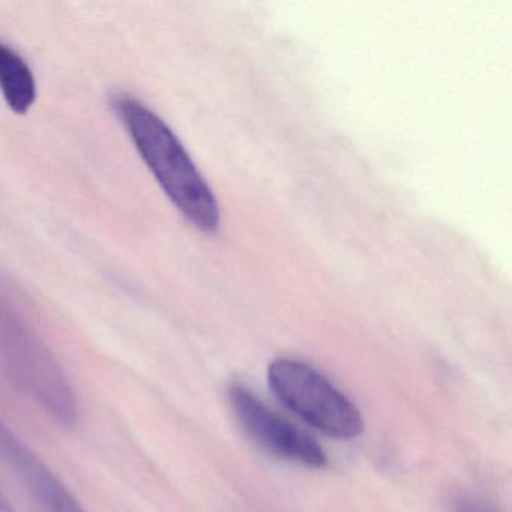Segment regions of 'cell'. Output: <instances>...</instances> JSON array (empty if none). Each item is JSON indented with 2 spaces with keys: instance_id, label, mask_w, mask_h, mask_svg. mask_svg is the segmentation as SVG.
Here are the masks:
<instances>
[{
  "instance_id": "obj_1",
  "label": "cell",
  "mask_w": 512,
  "mask_h": 512,
  "mask_svg": "<svg viewBox=\"0 0 512 512\" xmlns=\"http://www.w3.org/2000/svg\"><path fill=\"white\" fill-rule=\"evenodd\" d=\"M113 109L173 205L197 229L217 232L220 208L214 193L166 122L128 95L116 97Z\"/></svg>"
},
{
  "instance_id": "obj_2",
  "label": "cell",
  "mask_w": 512,
  "mask_h": 512,
  "mask_svg": "<svg viewBox=\"0 0 512 512\" xmlns=\"http://www.w3.org/2000/svg\"><path fill=\"white\" fill-rule=\"evenodd\" d=\"M0 364L11 382L59 427L79 424V400L62 365L25 326L0 317Z\"/></svg>"
},
{
  "instance_id": "obj_3",
  "label": "cell",
  "mask_w": 512,
  "mask_h": 512,
  "mask_svg": "<svg viewBox=\"0 0 512 512\" xmlns=\"http://www.w3.org/2000/svg\"><path fill=\"white\" fill-rule=\"evenodd\" d=\"M268 383L290 410L328 436L353 439L364 431L355 404L310 365L277 359L269 365Z\"/></svg>"
},
{
  "instance_id": "obj_4",
  "label": "cell",
  "mask_w": 512,
  "mask_h": 512,
  "mask_svg": "<svg viewBox=\"0 0 512 512\" xmlns=\"http://www.w3.org/2000/svg\"><path fill=\"white\" fill-rule=\"evenodd\" d=\"M229 401L239 424L266 451L311 469H322L328 464L322 446L313 437L272 412L244 386L233 385Z\"/></svg>"
},
{
  "instance_id": "obj_5",
  "label": "cell",
  "mask_w": 512,
  "mask_h": 512,
  "mask_svg": "<svg viewBox=\"0 0 512 512\" xmlns=\"http://www.w3.org/2000/svg\"><path fill=\"white\" fill-rule=\"evenodd\" d=\"M0 460L16 473L41 512H86L58 475L4 422H0Z\"/></svg>"
},
{
  "instance_id": "obj_6",
  "label": "cell",
  "mask_w": 512,
  "mask_h": 512,
  "mask_svg": "<svg viewBox=\"0 0 512 512\" xmlns=\"http://www.w3.org/2000/svg\"><path fill=\"white\" fill-rule=\"evenodd\" d=\"M0 94L14 113L25 115L37 100V80L28 62L0 43Z\"/></svg>"
},
{
  "instance_id": "obj_7",
  "label": "cell",
  "mask_w": 512,
  "mask_h": 512,
  "mask_svg": "<svg viewBox=\"0 0 512 512\" xmlns=\"http://www.w3.org/2000/svg\"><path fill=\"white\" fill-rule=\"evenodd\" d=\"M451 512H497L493 506L488 505L478 497L470 496V494H458L451 500Z\"/></svg>"
},
{
  "instance_id": "obj_8",
  "label": "cell",
  "mask_w": 512,
  "mask_h": 512,
  "mask_svg": "<svg viewBox=\"0 0 512 512\" xmlns=\"http://www.w3.org/2000/svg\"><path fill=\"white\" fill-rule=\"evenodd\" d=\"M0 512H14L13 505L2 487H0Z\"/></svg>"
}]
</instances>
